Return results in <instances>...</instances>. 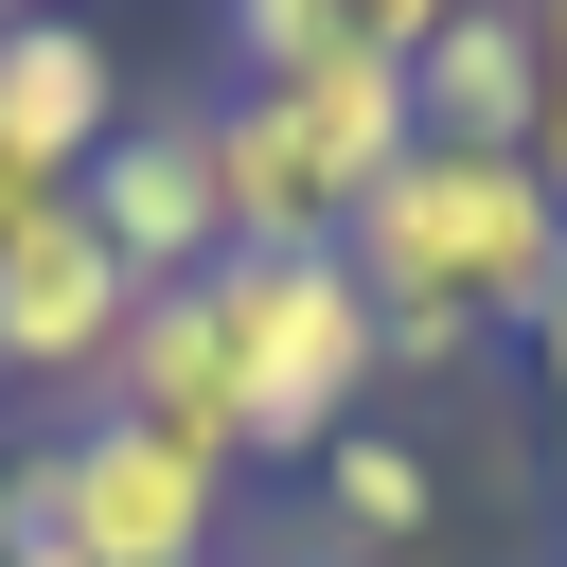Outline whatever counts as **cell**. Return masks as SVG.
Masks as SVG:
<instances>
[{
	"label": "cell",
	"instance_id": "cell-6",
	"mask_svg": "<svg viewBox=\"0 0 567 567\" xmlns=\"http://www.w3.org/2000/svg\"><path fill=\"white\" fill-rule=\"evenodd\" d=\"M71 213L124 248V284H195V266L230 248V213H213V124H195V106H124V142L71 177Z\"/></svg>",
	"mask_w": 567,
	"mask_h": 567
},
{
	"label": "cell",
	"instance_id": "cell-13",
	"mask_svg": "<svg viewBox=\"0 0 567 567\" xmlns=\"http://www.w3.org/2000/svg\"><path fill=\"white\" fill-rule=\"evenodd\" d=\"M532 390H549V425H567V284L532 301Z\"/></svg>",
	"mask_w": 567,
	"mask_h": 567
},
{
	"label": "cell",
	"instance_id": "cell-2",
	"mask_svg": "<svg viewBox=\"0 0 567 567\" xmlns=\"http://www.w3.org/2000/svg\"><path fill=\"white\" fill-rule=\"evenodd\" d=\"M195 319H213V372H230V478L248 461H301L319 478V443L390 408L372 301H354L337 248H213L195 266Z\"/></svg>",
	"mask_w": 567,
	"mask_h": 567
},
{
	"label": "cell",
	"instance_id": "cell-10",
	"mask_svg": "<svg viewBox=\"0 0 567 567\" xmlns=\"http://www.w3.org/2000/svg\"><path fill=\"white\" fill-rule=\"evenodd\" d=\"M319 549H443V443L425 425H337L319 443Z\"/></svg>",
	"mask_w": 567,
	"mask_h": 567
},
{
	"label": "cell",
	"instance_id": "cell-7",
	"mask_svg": "<svg viewBox=\"0 0 567 567\" xmlns=\"http://www.w3.org/2000/svg\"><path fill=\"white\" fill-rule=\"evenodd\" d=\"M124 53H106V18H71V0H35V18H0V159H35V177H89L106 142H124Z\"/></svg>",
	"mask_w": 567,
	"mask_h": 567
},
{
	"label": "cell",
	"instance_id": "cell-11",
	"mask_svg": "<svg viewBox=\"0 0 567 567\" xmlns=\"http://www.w3.org/2000/svg\"><path fill=\"white\" fill-rule=\"evenodd\" d=\"M0 567H89L71 549V496H53V425L0 443Z\"/></svg>",
	"mask_w": 567,
	"mask_h": 567
},
{
	"label": "cell",
	"instance_id": "cell-15",
	"mask_svg": "<svg viewBox=\"0 0 567 567\" xmlns=\"http://www.w3.org/2000/svg\"><path fill=\"white\" fill-rule=\"evenodd\" d=\"M0 18H35V0H0Z\"/></svg>",
	"mask_w": 567,
	"mask_h": 567
},
{
	"label": "cell",
	"instance_id": "cell-12",
	"mask_svg": "<svg viewBox=\"0 0 567 567\" xmlns=\"http://www.w3.org/2000/svg\"><path fill=\"white\" fill-rule=\"evenodd\" d=\"M532 18V177L567 195V0H514Z\"/></svg>",
	"mask_w": 567,
	"mask_h": 567
},
{
	"label": "cell",
	"instance_id": "cell-14",
	"mask_svg": "<svg viewBox=\"0 0 567 567\" xmlns=\"http://www.w3.org/2000/svg\"><path fill=\"white\" fill-rule=\"evenodd\" d=\"M284 567H461V549H319V532H301Z\"/></svg>",
	"mask_w": 567,
	"mask_h": 567
},
{
	"label": "cell",
	"instance_id": "cell-3",
	"mask_svg": "<svg viewBox=\"0 0 567 567\" xmlns=\"http://www.w3.org/2000/svg\"><path fill=\"white\" fill-rule=\"evenodd\" d=\"M195 124H213V213H230V248H337L354 195L425 142V124H408V71H372V53L284 71V89H213Z\"/></svg>",
	"mask_w": 567,
	"mask_h": 567
},
{
	"label": "cell",
	"instance_id": "cell-4",
	"mask_svg": "<svg viewBox=\"0 0 567 567\" xmlns=\"http://www.w3.org/2000/svg\"><path fill=\"white\" fill-rule=\"evenodd\" d=\"M53 496H71V549L89 567H230V461L177 443V425L71 408L53 425Z\"/></svg>",
	"mask_w": 567,
	"mask_h": 567
},
{
	"label": "cell",
	"instance_id": "cell-1",
	"mask_svg": "<svg viewBox=\"0 0 567 567\" xmlns=\"http://www.w3.org/2000/svg\"><path fill=\"white\" fill-rule=\"evenodd\" d=\"M354 301L372 319H478V337H532V301L567 284V195L532 159H461V142H408L354 230H337Z\"/></svg>",
	"mask_w": 567,
	"mask_h": 567
},
{
	"label": "cell",
	"instance_id": "cell-5",
	"mask_svg": "<svg viewBox=\"0 0 567 567\" xmlns=\"http://www.w3.org/2000/svg\"><path fill=\"white\" fill-rule=\"evenodd\" d=\"M124 319H142L124 248H106V230H89L71 195H53V213H35L18 248H0V372H18V390H71V408H89V390H106V354H124Z\"/></svg>",
	"mask_w": 567,
	"mask_h": 567
},
{
	"label": "cell",
	"instance_id": "cell-9",
	"mask_svg": "<svg viewBox=\"0 0 567 567\" xmlns=\"http://www.w3.org/2000/svg\"><path fill=\"white\" fill-rule=\"evenodd\" d=\"M443 18H461V0H213V35H230V89H284V71H337V53L408 71Z\"/></svg>",
	"mask_w": 567,
	"mask_h": 567
},
{
	"label": "cell",
	"instance_id": "cell-8",
	"mask_svg": "<svg viewBox=\"0 0 567 567\" xmlns=\"http://www.w3.org/2000/svg\"><path fill=\"white\" fill-rule=\"evenodd\" d=\"M408 124L461 142V159H532V18H514V0H461V18L408 53Z\"/></svg>",
	"mask_w": 567,
	"mask_h": 567
}]
</instances>
